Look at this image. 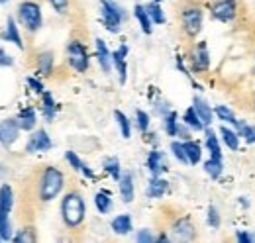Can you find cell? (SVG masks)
<instances>
[{
    "label": "cell",
    "instance_id": "cell-1",
    "mask_svg": "<svg viewBox=\"0 0 255 243\" xmlns=\"http://www.w3.org/2000/svg\"><path fill=\"white\" fill-rule=\"evenodd\" d=\"M85 214H87L85 198L79 192H67L61 202V218H63L65 226L79 228L85 222Z\"/></svg>",
    "mask_w": 255,
    "mask_h": 243
},
{
    "label": "cell",
    "instance_id": "cell-2",
    "mask_svg": "<svg viewBox=\"0 0 255 243\" xmlns=\"http://www.w3.org/2000/svg\"><path fill=\"white\" fill-rule=\"evenodd\" d=\"M65 177L57 167H45L39 179V200L41 202H49L53 198L59 196V192L63 190Z\"/></svg>",
    "mask_w": 255,
    "mask_h": 243
},
{
    "label": "cell",
    "instance_id": "cell-3",
    "mask_svg": "<svg viewBox=\"0 0 255 243\" xmlns=\"http://www.w3.org/2000/svg\"><path fill=\"white\" fill-rule=\"evenodd\" d=\"M100 12H102V20H104V28L110 33H118L122 20H124V10L114 4L112 0H100Z\"/></svg>",
    "mask_w": 255,
    "mask_h": 243
},
{
    "label": "cell",
    "instance_id": "cell-4",
    "mask_svg": "<svg viewBox=\"0 0 255 243\" xmlns=\"http://www.w3.org/2000/svg\"><path fill=\"white\" fill-rule=\"evenodd\" d=\"M18 20L26 30L35 31L41 28V8L32 0H26L18 6Z\"/></svg>",
    "mask_w": 255,
    "mask_h": 243
},
{
    "label": "cell",
    "instance_id": "cell-5",
    "mask_svg": "<svg viewBox=\"0 0 255 243\" xmlns=\"http://www.w3.org/2000/svg\"><path fill=\"white\" fill-rule=\"evenodd\" d=\"M181 22L183 30L189 37H196L202 30V8L196 4H189L181 12Z\"/></svg>",
    "mask_w": 255,
    "mask_h": 243
},
{
    "label": "cell",
    "instance_id": "cell-6",
    "mask_svg": "<svg viewBox=\"0 0 255 243\" xmlns=\"http://www.w3.org/2000/svg\"><path fill=\"white\" fill-rule=\"evenodd\" d=\"M67 59L69 65L77 71V73H85L89 69V51L81 41H69L67 45Z\"/></svg>",
    "mask_w": 255,
    "mask_h": 243
},
{
    "label": "cell",
    "instance_id": "cell-7",
    "mask_svg": "<svg viewBox=\"0 0 255 243\" xmlns=\"http://www.w3.org/2000/svg\"><path fill=\"white\" fill-rule=\"evenodd\" d=\"M212 18L218 22H232L238 14V2L236 0H216L210 8Z\"/></svg>",
    "mask_w": 255,
    "mask_h": 243
},
{
    "label": "cell",
    "instance_id": "cell-8",
    "mask_svg": "<svg viewBox=\"0 0 255 243\" xmlns=\"http://www.w3.org/2000/svg\"><path fill=\"white\" fill-rule=\"evenodd\" d=\"M191 67L194 73H204L210 67V55H208V47L206 43H198L194 45L191 51Z\"/></svg>",
    "mask_w": 255,
    "mask_h": 243
},
{
    "label": "cell",
    "instance_id": "cell-9",
    "mask_svg": "<svg viewBox=\"0 0 255 243\" xmlns=\"http://www.w3.org/2000/svg\"><path fill=\"white\" fill-rule=\"evenodd\" d=\"M20 135V123L18 120H2L0 122V143L4 147H10Z\"/></svg>",
    "mask_w": 255,
    "mask_h": 243
},
{
    "label": "cell",
    "instance_id": "cell-10",
    "mask_svg": "<svg viewBox=\"0 0 255 243\" xmlns=\"http://www.w3.org/2000/svg\"><path fill=\"white\" fill-rule=\"evenodd\" d=\"M173 238L177 242H191L196 238V230H194V226H192L189 218H179L173 224Z\"/></svg>",
    "mask_w": 255,
    "mask_h": 243
},
{
    "label": "cell",
    "instance_id": "cell-11",
    "mask_svg": "<svg viewBox=\"0 0 255 243\" xmlns=\"http://www.w3.org/2000/svg\"><path fill=\"white\" fill-rule=\"evenodd\" d=\"M51 145H53V143H51L47 131H45V129H37V131H33L32 135H30V141H28V145H26V151L28 153L49 151Z\"/></svg>",
    "mask_w": 255,
    "mask_h": 243
},
{
    "label": "cell",
    "instance_id": "cell-12",
    "mask_svg": "<svg viewBox=\"0 0 255 243\" xmlns=\"http://www.w3.org/2000/svg\"><path fill=\"white\" fill-rule=\"evenodd\" d=\"M147 169H149L151 177H159L161 173H165V171H167V161H165V153H163V151H157V149L149 151V155H147Z\"/></svg>",
    "mask_w": 255,
    "mask_h": 243
},
{
    "label": "cell",
    "instance_id": "cell-13",
    "mask_svg": "<svg viewBox=\"0 0 255 243\" xmlns=\"http://www.w3.org/2000/svg\"><path fill=\"white\" fill-rule=\"evenodd\" d=\"M126 55H128V45H120L114 53H112V63L120 75V83H126L128 77V65H126Z\"/></svg>",
    "mask_w": 255,
    "mask_h": 243
},
{
    "label": "cell",
    "instance_id": "cell-14",
    "mask_svg": "<svg viewBox=\"0 0 255 243\" xmlns=\"http://www.w3.org/2000/svg\"><path fill=\"white\" fill-rule=\"evenodd\" d=\"M192 106H194V110H196V114H198V118L202 120V123L208 127L212 120H214V110L202 100V98H198V96H194V100H192Z\"/></svg>",
    "mask_w": 255,
    "mask_h": 243
},
{
    "label": "cell",
    "instance_id": "cell-15",
    "mask_svg": "<svg viewBox=\"0 0 255 243\" xmlns=\"http://www.w3.org/2000/svg\"><path fill=\"white\" fill-rule=\"evenodd\" d=\"M95 43H96V59L100 63L102 71H104V73H110V71H112V55H110L106 43H104L102 39H96Z\"/></svg>",
    "mask_w": 255,
    "mask_h": 243
},
{
    "label": "cell",
    "instance_id": "cell-16",
    "mask_svg": "<svg viewBox=\"0 0 255 243\" xmlns=\"http://www.w3.org/2000/svg\"><path fill=\"white\" fill-rule=\"evenodd\" d=\"M118 184H120V196H122V200L126 202V204H129L131 200H133V175L131 173H124L122 177H120V181H118Z\"/></svg>",
    "mask_w": 255,
    "mask_h": 243
},
{
    "label": "cell",
    "instance_id": "cell-17",
    "mask_svg": "<svg viewBox=\"0 0 255 243\" xmlns=\"http://www.w3.org/2000/svg\"><path fill=\"white\" fill-rule=\"evenodd\" d=\"M4 39L6 41H12L18 49H24V41L20 37V31H18V26H16V20L10 16L6 20V31H4Z\"/></svg>",
    "mask_w": 255,
    "mask_h": 243
},
{
    "label": "cell",
    "instance_id": "cell-18",
    "mask_svg": "<svg viewBox=\"0 0 255 243\" xmlns=\"http://www.w3.org/2000/svg\"><path fill=\"white\" fill-rule=\"evenodd\" d=\"M16 120L20 123V129L32 131L33 127H35V123H37V114H35L33 108H24V110H20V114H18Z\"/></svg>",
    "mask_w": 255,
    "mask_h": 243
},
{
    "label": "cell",
    "instance_id": "cell-19",
    "mask_svg": "<svg viewBox=\"0 0 255 243\" xmlns=\"http://www.w3.org/2000/svg\"><path fill=\"white\" fill-rule=\"evenodd\" d=\"M110 228H112L114 234L126 236V234L131 232V216H129V214H120V216H116V218L112 220Z\"/></svg>",
    "mask_w": 255,
    "mask_h": 243
},
{
    "label": "cell",
    "instance_id": "cell-20",
    "mask_svg": "<svg viewBox=\"0 0 255 243\" xmlns=\"http://www.w3.org/2000/svg\"><path fill=\"white\" fill-rule=\"evenodd\" d=\"M167 188H169V182L165 181V179H161V177H153L149 184H147V196L149 198H161L165 192H167Z\"/></svg>",
    "mask_w": 255,
    "mask_h": 243
},
{
    "label": "cell",
    "instance_id": "cell-21",
    "mask_svg": "<svg viewBox=\"0 0 255 243\" xmlns=\"http://www.w3.org/2000/svg\"><path fill=\"white\" fill-rule=\"evenodd\" d=\"M133 16H135V20L139 22V26H141V31L143 33H151V18H149V14H147V10H145V6H141V4H137L135 8H133Z\"/></svg>",
    "mask_w": 255,
    "mask_h": 243
},
{
    "label": "cell",
    "instance_id": "cell-22",
    "mask_svg": "<svg viewBox=\"0 0 255 243\" xmlns=\"http://www.w3.org/2000/svg\"><path fill=\"white\" fill-rule=\"evenodd\" d=\"M41 100H43V118H45V122H53L55 112H57V106H55L53 94L43 91L41 92Z\"/></svg>",
    "mask_w": 255,
    "mask_h": 243
},
{
    "label": "cell",
    "instance_id": "cell-23",
    "mask_svg": "<svg viewBox=\"0 0 255 243\" xmlns=\"http://www.w3.org/2000/svg\"><path fill=\"white\" fill-rule=\"evenodd\" d=\"M220 133H222L224 143L230 147V151H238L240 149V135H238V131H234V129L222 125L220 127Z\"/></svg>",
    "mask_w": 255,
    "mask_h": 243
},
{
    "label": "cell",
    "instance_id": "cell-24",
    "mask_svg": "<svg viewBox=\"0 0 255 243\" xmlns=\"http://www.w3.org/2000/svg\"><path fill=\"white\" fill-rule=\"evenodd\" d=\"M14 206V192L10 188V184H2L0 186V210L10 212Z\"/></svg>",
    "mask_w": 255,
    "mask_h": 243
},
{
    "label": "cell",
    "instance_id": "cell-25",
    "mask_svg": "<svg viewBox=\"0 0 255 243\" xmlns=\"http://www.w3.org/2000/svg\"><path fill=\"white\" fill-rule=\"evenodd\" d=\"M183 120H185V123H187L191 129H194V131H202V129H206V125H204V123H202V120L198 118V114H196L194 106L187 108V112H185Z\"/></svg>",
    "mask_w": 255,
    "mask_h": 243
},
{
    "label": "cell",
    "instance_id": "cell-26",
    "mask_svg": "<svg viewBox=\"0 0 255 243\" xmlns=\"http://www.w3.org/2000/svg\"><path fill=\"white\" fill-rule=\"evenodd\" d=\"M185 151H187V157H189V165H196L202 159V147H200V143H196L192 139L185 141Z\"/></svg>",
    "mask_w": 255,
    "mask_h": 243
},
{
    "label": "cell",
    "instance_id": "cell-27",
    "mask_svg": "<svg viewBox=\"0 0 255 243\" xmlns=\"http://www.w3.org/2000/svg\"><path fill=\"white\" fill-rule=\"evenodd\" d=\"M102 167H104L106 173H110V177H112L114 181L116 182L120 181L122 171H120V161H118V157H106V159L102 161Z\"/></svg>",
    "mask_w": 255,
    "mask_h": 243
},
{
    "label": "cell",
    "instance_id": "cell-28",
    "mask_svg": "<svg viewBox=\"0 0 255 243\" xmlns=\"http://www.w3.org/2000/svg\"><path fill=\"white\" fill-rule=\"evenodd\" d=\"M206 147H208V151H210V157H214V159H222L220 141H218V137L214 135L212 129H206Z\"/></svg>",
    "mask_w": 255,
    "mask_h": 243
},
{
    "label": "cell",
    "instance_id": "cell-29",
    "mask_svg": "<svg viewBox=\"0 0 255 243\" xmlns=\"http://www.w3.org/2000/svg\"><path fill=\"white\" fill-rule=\"evenodd\" d=\"M204 171L208 173L210 179H220V175H222V171H224L222 159H214V157H210V159L204 163Z\"/></svg>",
    "mask_w": 255,
    "mask_h": 243
},
{
    "label": "cell",
    "instance_id": "cell-30",
    "mask_svg": "<svg viewBox=\"0 0 255 243\" xmlns=\"http://www.w3.org/2000/svg\"><path fill=\"white\" fill-rule=\"evenodd\" d=\"M37 71L41 75H51V71H53V53L51 51H45L37 57Z\"/></svg>",
    "mask_w": 255,
    "mask_h": 243
},
{
    "label": "cell",
    "instance_id": "cell-31",
    "mask_svg": "<svg viewBox=\"0 0 255 243\" xmlns=\"http://www.w3.org/2000/svg\"><path fill=\"white\" fill-rule=\"evenodd\" d=\"M95 206L100 214H108L112 210V198L108 192H98L95 196Z\"/></svg>",
    "mask_w": 255,
    "mask_h": 243
},
{
    "label": "cell",
    "instance_id": "cell-32",
    "mask_svg": "<svg viewBox=\"0 0 255 243\" xmlns=\"http://www.w3.org/2000/svg\"><path fill=\"white\" fill-rule=\"evenodd\" d=\"M177 125H179V120H177V114L175 112H169L163 116V127H165V133L169 137H175L177 135Z\"/></svg>",
    "mask_w": 255,
    "mask_h": 243
},
{
    "label": "cell",
    "instance_id": "cell-33",
    "mask_svg": "<svg viewBox=\"0 0 255 243\" xmlns=\"http://www.w3.org/2000/svg\"><path fill=\"white\" fill-rule=\"evenodd\" d=\"M145 10H147V14H149V18H151L153 24H163V22H165V14H163V10H161L159 2L153 0L151 4L145 6Z\"/></svg>",
    "mask_w": 255,
    "mask_h": 243
},
{
    "label": "cell",
    "instance_id": "cell-34",
    "mask_svg": "<svg viewBox=\"0 0 255 243\" xmlns=\"http://www.w3.org/2000/svg\"><path fill=\"white\" fill-rule=\"evenodd\" d=\"M8 214L0 210V236L4 242H10L12 240V230H10V220H8Z\"/></svg>",
    "mask_w": 255,
    "mask_h": 243
},
{
    "label": "cell",
    "instance_id": "cell-35",
    "mask_svg": "<svg viewBox=\"0 0 255 243\" xmlns=\"http://www.w3.org/2000/svg\"><path fill=\"white\" fill-rule=\"evenodd\" d=\"M214 114L218 116V120L220 122H230V123H236V114H234V110L230 108V106H224V104H220V106H216L214 108Z\"/></svg>",
    "mask_w": 255,
    "mask_h": 243
},
{
    "label": "cell",
    "instance_id": "cell-36",
    "mask_svg": "<svg viewBox=\"0 0 255 243\" xmlns=\"http://www.w3.org/2000/svg\"><path fill=\"white\" fill-rule=\"evenodd\" d=\"M114 118L118 122V125H120V129H122V137H129L131 135V125H129V120L126 118V114L124 112H120V110H116L114 112Z\"/></svg>",
    "mask_w": 255,
    "mask_h": 243
},
{
    "label": "cell",
    "instance_id": "cell-37",
    "mask_svg": "<svg viewBox=\"0 0 255 243\" xmlns=\"http://www.w3.org/2000/svg\"><path fill=\"white\" fill-rule=\"evenodd\" d=\"M171 151L177 157V161H181L183 165H189V157H187V151H185V143L173 141V143H171Z\"/></svg>",
    "mask_w": 255,
    "mask_h": 243
},
{
    "label": "cell",
    "instance_id": "cell-38",
    "mask_svg": "<svg viewBox=\"0 0 255 243\" xmlns=\"http://www.w3.org/2000/svg\"><path fill=\"white\" fill-rule=\"evenodd\" d=\"M234 125L238 127V135H240V137H244L246 141H250V137L254 135V127H252L250 123H246V122H240V120L236 122Z\"/></svg>",
    "mask_w": 255,
    "mask_h": 243
},
{
    "label": "cell",
    "instance_id": "cell-39",
    "mask_svg": "<svg viewBox=\"0 0 255 243\" xmlns=\"http://www.w3.org/2000/svg\"><path fill=\"white\" fill-rule=\"evenodd\" d=\"M135 122H137V129L145 133L147 127H149V116H147V112L137 110V112H135Z\"/></svg>",
    "mask_w": 255,
    "mask_h": 243
},
{
    "label": "cell",
    "instance_id": "cell-40",
    "mask_svg": "<svg viewBox=\"0 0 255 243\" xmlns=\"http://www.w3.org/2000/svg\"><path fill=\"white\" fill-rule=\"evenodd\" d=\"M12 242L16 243H24V242H35V234H33L32 228H26V230H22L18 236H14L12 238Z\"/></svg>",
    "mask_w": 255,
    "mask_h": 243
},
{
    "label": "cell",
    "instance_id": "cell-41",
    "mask_svg": "<svg viewBox=\"0 0 255 243\" xmlns=\"http://www.w3.org/2000/svg\"><path fill=\"white\" fill-rule=\"evenodd\" d=\"M65 159L69 161V165H71L75 171H83V165H85V163L79 159V155H77L75 151H67L65 153Z\"/></svg>",
    "mask_w": 255,
    "mask_h": 243
},
{
    "label": "cell",
    "instance_id": "cell-42",
    "mask_svg": "<svg viewBox=\"0 0 255 243\" xmlns=\"http://www.w3.org/2000/svg\"><path fill=\"white\" fill-rule=\"evenodd\" d=\"M208 224H210V228H214V230L220 228V214L216 210V206H208Z\"/></svg>",
    "mask_w": 255,
    "mask_h": 243
},
{
    "label": "cell",
    "instance_id": "cell-43",
    "mask_svg": "<svg viewBox=\"0 0 255 243\" xmlns=\"http://www.w3.org/2000/svg\"><path fill=\"white\" fill-rule=\"evenodd\" d=\"M135 242H139V243H151V242H155V238H153V234H151V230H139L137 232V236H135Z\"/></svg>",
    "mask_w": 255,
    "mask_h": 243
},
{
    "label": "cell",
    "instance_id": "cell-44",
    "mask_svg": "<svg viewBox=\"0 0 255 243\" xmlns=\"http://www.w3.org/2000/svg\"><path fill=\"white\" fill-rule=\"evenodd\" d=\"M177 135H179L181 139H185V141H187V139H191L189 125H187V123H179V125H177Z\"/></svg>",
    "mask_w": 255,
    "mask_h": 243
},
{
    "label": "cell",
    "instance_id": "cell-45",
    "mask_svg": "<svg viewBox=\"0 0 255 243\" xmlns=\"http://www.w3.org/2000/svg\"><path fill=\"white\" fill-rule=\"evenodd\" d=\"M51 2V6L59 12V14H63L65 10H67V6H69V0H49Z\"/></svg>",
    "mask_w": 255,
    "mask_h": 243
},
{
    "label": "cell",
    "instance_id": "cell-46",
    "mask_svg": "<svg viewBox=\"0 0 255 243\" xmlns=\"http://www.w3.org/2000/svg\"><path fill=\"white\" fill-rule=\"evenodd\" d=\"M12 65H14V59L4 49H0V67H12Z\"/></svg>",
    "mask_w": 255,
    "mask_h": 243
},
{
    "label": "cell",
    "instance_id": "cell-47",
    "mask_svg": "<svg viewBox=\"0 0 255 243\" xmlns=\"http://www.w3.org/2000/svg\"><path fill=\"white\" fill-rule=\"evenodd\" d=\"M28 85H30V89H32L33 92H37V94H41V92H43V85H41V81H37V79H33V77L28 79Z\"/></svg>",
    "mask_w": 255,
    "mask_h": 243
},
{
    "label": "cell",
    "instance_id": "cell-48",
    "mask_svg": "<svg viewBox=\"0 0 255 243\" xmlns=\"http://www.w3.org/2000/svg\"><path fill=\"white\" fill-rule=\"evenodd\" d=\"M236 238H238V242L242 243H254V236H250L248 232H238Z\"/></svg>",
    "mask_w": 255,
    "mask_h": 243
},
{
    "label": "cell",
    "instance_id": "cell-49",
    "mask_svg": "<svg viewBox=\"0 0 255 243\" xmlns=\"http://www.w3.org/2000/svg\"><path fill=\"white\" fill-rule=\"evenodd\" d=\"M248 143H255V127H254V135L250 137V141H248Z\"/></svg>",
    "mask_w": 255,
    "mask_h": 243
},
{
    "label": "cell",
    "instance_id": "cell-50",
    "mask_svg": "<svg viewBox=\"0 0 255 243\" xmlns=\"http://www.w3.org/2000/svg\"><path fill=\"white\" fill-rule=\"evenodd\" d=\"M4 2H8V0H0V4H4Z\"/></svg>",
    "mask_w": 255,
    "mask_h": 243
},
{
    "label": "cell",
    "instance_id": "cell-51",
    "mask_svg": "<svg viewBox=\"0 0 255 243\" xmlns=\"http://www.w3.org/2000/svg\"><path fill=\"white\" fill-rule=\"evenodd\" d=\"M0 242H4V240H2V236H0Z\"/></svg>",
    "mask_w": 255,
    "mask_h": 243
},
{
    "label": "cell",
    "instance_id": "cell-52",
    "mask_svg": "<svg viewBox=\"0 0 255 243\" xmlns=\"http://www.w3.org/2000/svg\"><path fill=\"white\" fill-rule=\"evenodd\" d=\"M254 242H255V236H254Z\"/></svg>",
    "mask_w": 255,
    "mask_h": 243
},
{
    "label": "cell",
    "instance_id": "cell-53",
    "mask_svg": "<svg viewBox=\"0 0 255 243\" xmlns=\"http://www.w3.org/2000/svg\"><path fill=\"white\" fill-rule=\"evenodd\" d=\"M254 108H255V102H254Z\"/></svg>",
    "mask_w": 255,
    "mask_h": 243
},
{
    "label": "cell",
    "instance_id": "cell-54",
    "mask_svg": "<svg viewBox=\"0 0 255 243\" xmlns=\"http://www.w3.org/2000/svg\"><path fill=\"white\" fill-rule=\"evenodd\" d=\"M155 2H159V0H155Z\"/></svg>",
    "mask_w": 255,
    "mask_h": 243
}]
</instances>
